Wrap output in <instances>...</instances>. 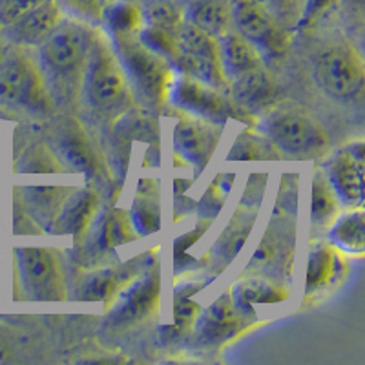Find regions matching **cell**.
Returning <instances> with one entry per match:
<instances>
[{"label": "cell", "mask_w": 365, "mask_h": 365, "mask_svg": "<svg viewBox=\"0 0 365 365\" xmlns=\"http://www.w3.org/2000/svg\"><path fill=\"white\" fill-rule=\"evenodd\" d=\"M93 29L77 17H63L38 44V66L55 104L75 108L81 103L84 68Z\"/></svg>", "instance_id": "cell-1"}, {"label": "cell", "mask_w": 365, "mask_h": 365, "mask_svg": "<svg viewBox=\"0 0 365 365\" xmlns=\"http://www.w3.org/2000/svg\"><path fill=\"white\" fill-rule=\"evenodd\" d=\"M133 88L120 64L112 41L103 29H93L86 68H84L81 101L97 120H113L133 103Z\"/></svg>", "instance_id": "cell-2"}, {"label": "cell", "mask_w": 365, "mask_h": 365, "mask_svg": "<svg viewBox=\"0 0 365 365\" xmlns=\"http://www.w3.org/2000/svg\"><path fill=\"white\" fill-rule=\"evenodd\" d=\"M259 132L276 152L292 159L322 158L329 150L327 132L305 108L294 103L270 106L259 123Z\"/></svg>", "instance_id": "cell-3"}, {"label": "cell", "mask_w": 365, "mask_h": 365, "mask_svg": "<svg viewBox=\"0 0 365 365\" xmlns=\"http://www.w3.org/2000/svg\"><path fill=\"white\" fill-rule=\"evenodd\" d=\"M112 44L128 75L133 93L141 96L150 106L163 108L168 103L172 83L175 79L172 64L154 50H150L139 38V34L112 38Z\"/></svg>", "instance_id": "cell-4"}, {"label": "cell", "mask_w": 365, "mask_h": 365, "mask_svg": "<svg viewBox=\"0 0 365 365\" xmlns=\"http://www.w3.org/2000/svg\"><path fill=\"white\" fill-rule=\"evenodd\" d=\"M0 103L48 115L55 103L38 63L22 51H13L0 61Z\"/></svg>", "instance_id": "cell-5"}, {"label": "cell", "mask_w": 365, "mask_h": 365, "mask_svg": "<svg viewBox=\"0 0 365 365\" xmlns=\"http://www.w3.org/2000/svg\"><path fill=\"white\" fill-rule=\"evenodd\" d=\"M314 75L329 96L351 99L364 88V57L351 42H338L319 51L314 61Z\"/></svg>", "instance_id": "cell-6"}, {"label": "cell", "mask_w": 365, "mask_h": 365, "mask_svg": "<svg viewBox=\"0 0 365 365\" xmlns=\"http://www.w3.org/2000/svg\"><path fill=\"white\" fill-rule=\"evenodd\" d=\"M168 101H172L182 112L192 113V115H197L221 126L225 120L232 119V117L247 120V115L232 103L227 90H220V88L203 83L188 73H175Z\"/></svg>", "instance_id": "cell-7"}, {"label": "cell", "mask_w": 365, "mask_h": 365, "mask_svg": "<svg viewBox=\"0 0 365 365\" xmlns=\"http://www.w3.org/2000/svg\"><path fill=\"white\" fill-rule=\"evenodd\" d=\"M19 274L26 294L38 302H57L66 298V282L58 256L48 247H19Z\"/></svg>", "instance_id": "cell-8"}, {"label": "cell", "mask_w": 365, "mask_h": 365, "mask_svg": "<svg viewBox=\"0 0 365 365\" xmlns=\"http://www.w3.org/2000/svg\"><path fill=\"white\" fill-rule=\"evenodd\" d=\"M178 44L181 57L178 73H188L220 90H228V79L221 63L220 41L188 22H182L178 31Z\"/></svg>", "instance_id": "cell-9"}, {"label": "cell", "mask_w": 365, "mask_h": 365, "mask_svg": "<svg viewBox=\"0 0 365 365\" xmlns=\"http://www.w3.org/2000/svg\"><path fill=\"white\" fill-rule=\"evenodd\" d=\"M232 21L237 34L256 46L263 57H282L291 44V29L254 0H234Z\"/></svg>", "instance_id": "cell-10"}, {"label": "cell", "mask_w": 365, "mask_h": 365, "mask_svg": "<svg viewBox=\"0 0 365 365\" xmlns=\"http://www.w3.org/2000/svg\"><path fill=\"white\" fill-rule=\"evenodd\" d=\"M161 299V272L158 267H152L141 274L128 287H123L115 296V307L110 314V324L113 327H128L141 324L150 318L158 309Z\"/></svg>", "instance_id": "cell-11"}, {"label": "cell", "mask_w": 365, "mask_h": 365, "mask_svg": "<svg viewBox=\"0 0 365 365\" xmlns=\"http://www.w3.org/2000/svg\"><path fill=\"white\" fill-rule=\"evenodd\" d=\"M172 132L175 152L197 172L205 170L221 139V125L182 112Z\"/></svg>", "instance_id": "cell-12"}, {"label": "cell", "mask_w": 365, "mask_h": 365, "mask_svg": "<svg viewBox=\"0 0 365 365\" xmlns=\"http://www.w3.org/2000/svg\"><path fill=\"white\" fill-rule=\"evenodd\" d=\"M247 322L249 312L237 305L232 291H227L200 316L195 340L201 347H221L240 336L247 329Z\"/></svg>", "instance_id": "cell-13"}, {"label": "cell", "mask_w": 365, "mask_h": 365, "mask_svg": "<svg viewBox=\"0 0 365 365\" xmlns=\"http://www.w3.org/2000/svg\"><path fill=\"white\" fill-rule=\"evenodd\" d=\"M325 175L336 192L341 205H345L347 208L361 207L365 175L364 143H351L338 150L331 158V161L325 165Z\"/></svg>", "instance_id": "cell-14"}, {"label": "cell", "mask_w": 365, "mask_h": 365, "mask_svg": "<svg viewBox=\"0 0 365 365\" xmlns=\"http://www.w3.org/2000/svg\"><path fill=\"white\" fill-rule=\"evenodd\" d=\"M276 81L265 66L236 77L228 83V96L247 117L257 115L270 108L276 99Z\"/></svg>", "instance_id": "cell-15"}, {"label": "cell", "mask_w": 365, "mask_h": 365, "mask_svg": "<svg viewBox=\"0 0 365 365\" xmlns=\"http://www.w3.org/2000/svg\"><path fill=\"white\" fill-rule=\"evenodd\" d=\"M347 265L340 250L332 243L319 241L309 250L305 270V294H318L340 279H344Z\"/></svg>", "instance_id": "cell-16"}, {"label": "cell", "mask_w": 365, "mask_h": 365, "mask_svg": "<svg viewBox=\"0 0 365 365\" xmlns=\"http://www.w3.org/2000/svg\"><path fill=\"white\" fill-rule=\"evenodd\" d=\"M97 194L91 190H71L58 210L57 217L51 223L50 232L61 236L81 237L90 228L91 220L97 210Z\"/></svg>", "instance_id": "cell-17"}, {"label": "cell", "mask_w": 365, "mask_h": 365, "mask_svg": "<svg viewBox=\"0 0 365 365\" xmlns=\"http://www.w3.org/2000/svg\"><path fill=\"white\" fill-rule=\"evenodd\" d=\"M63 17L61 2L58 0H46L44 4H41L34 11H29L17 22H13L4 31L9 38H13L19 44L38 46L51 34V29L63 21Z\"/></svg>", "instance_id": "cell-18"}, {"label": "cell", "mask_w": 365, "mask_h": 365, "mask_svg": "<svg viewBox=\"0 0 365 365\" xmlns=\"http://www.w3.org/2000/svg\"><path fill=\"white\" fill-rule=\"evenodd\" d=\"M234 0H185V22L216 41L234 29Z\"/></svg>", "instance_id": "cell-19"}, {"label": "cell", "mask_w": 365, "mask_h": 365, "mask_svg": "<svg viewBox=\"0 0 365 365\" xmlns=\"http://www.w3.org/2000/svg\"><path fill=\"white\" fill-rule=\"evenodd\" d=\"M220 51L228 83L236 77L249 73V71L265 66L263 55L257 51L256 46L250 44L243 35L237 34L236 29H230L225 37L220 38Z\"/></svg>", "instance_id": "cell-20"}, {"label": "cell", "mask_w": 365, "mask_h": 365, "mask_svg": "<svg viewBox=\"0 0 365 365\" xmlns=\"http://www.w3.org/2000/svg\"><path fill=\"white\" fill-rule=\"evenodd\" d=\"M50 132H53L51 135L57 145L55 148L66 158V161L86 172H96L97 159L93 150L90 148V143L75 120H57L51 125Z\"/></svg>", "instance_id": "cell-21"}, {"label": "cell", "mask_w": 365, "mask_h": 365, "mask_svg": "<svg viewBox=\"0 0 365 365\" xmlns=\"http://www.w3.org/2000/svg\"><path fill=\"white\" fill-rule=\"evenodd\" d=\"M329 240L340 252L361 256L365 250V216L361 207L351 208L331 225Z\"/></svg>", "instance_id": "cell-22"}, {"label": "cell", "mask_w": 365, "mask_h": 365, "mask_svg": "<svg viewBox=\"0 0 365 365\" xmlns=\"http://www.w3.org/2000/svg\"><path fill=\"white\" fill-rule=\"evenodd\" d=\"M101 19L112 38L137 35L145 24L141 6L133 0H113L103 9Z\"/></svg>", "instance_id": "cell-23"}, {"label": "cell", "mask_w": 365, "mask_h": 365, "mask_svg": "<svg viewBox=\"0 0 365 365\" xmlns=\"http://www.w3.org/2000/svg\"><path fill=\"white\" fill-rule=\"evenodd\" d=\"M135 237L137 230L133 227L130 214L117 208V210L106 212L101 220L99 227H97L96 245L99 252H108V250L115 249L117 245L128 243Z\"/></svg>", "instance_id": "cell-24"}, {"label": "cell", "mask_w": 365, "mask_h": 365, "mask_svg": "<svg viewBox=\"0 0 365 365\" xmlns=\"http://www.w3.org/2000/svg\"><path fill=\"white\" fill-rule=\"evenodd\" d=\"M340 200L331 187L327 175L316 174L312 179L311 221L316 228H331V225L340 216Z\"/></svg>", "instance_id": "cell-25"}, {"label": "cell", "mask_w": 365, "mask_h": 365, "mask_svg": "<svg viewBox=\"0 0 365 365\" xmlns=\"http://www.w3.org/2000/svg\"><path fill=\"white\" fill-rule=\"evenodd\" d=\"M143 26L178 34L185 22V0H139Z\"/></svg>", "instance_id": "cell-26"}, {"label": "cell", "mask_w": 365, "mask_h": 365, "mask_svg": "<svg viewBox=\"0 0 365 365\" xmlns=\"http://www.w3.org/2000/svg\"><path fill=\"white\" fill-rule=\"evenodd\" d=\"M232 294L237 305L249 312L250 305H254V303H282L283 299H287L289 292H287L285 287L272 283L270 279L250 278L237 283L234 287Z\"/></svg>", "instance_id": "cell-27"}, {"label": "cell", "mask_w": 365, "mask_h": 365, "mask_svg": "<svg viewBox=\"0 0 365 365\" xmlns=\"http://www.w3.org/2000/svg\"><path fill=\"white\" fill-rule=\"evenodd\" d=\"M130 217H132L137 234H143V236L158 232L161 228V210H159V195L155 185L152 190L139 188Z\"/></svg>", "instance_id": "cell-28"}, {"label": "cell", "mask_w": 365, "mask_h": 365, "mask_svg": "<svg viewBox=\"0 0 365 365\" xmlns=\"http://www.w3.org/2000/svg\"><path fill=\"white\" fill-rule=\"evenodd\" d=\"M128 278L126 274H120L117 269L103 270L97 272L90 278H86V283L83 285L81 292H83L84 299H106L115 298L119 291L125 287V279Z\"/></svg>", "instance_id": "cell-29"}, {"label": "cell", "mask_w": 365, "mask_h": 365, "mask_svg": "<svg viewBox=\"0 0 365 365\" xmlns=\"http://www.w3.org/2000/svg\"><path fill=\"white\" fill-rule=\"evenodd\" d=\"M272 150L274 146L267 141L265 137H263V139H257V137L249 135V133H243V135L237 139L236 145L232 146V152H230L228 161H232V159L252 161V159L274 158Z\"/></svg>", "instance_id": "cell-30"}, {"label": "cell", "mask_w": 365, "mask_h": 365, "mask_svg": "<svg viewBox=\"0 0 365 365\" xmlns=\"http://www.w3.org/2000/svg\"><path fill=\"white\" fill-rule=\"evenodd\" d=\"M254 2L272 13L274 17L289 29L296 28V24H298L303 0H254Z\"/></svg>", "instance_id": "cell-31"}, {"label": "cell", "mask_w": 365, "mask_h": 365, "mask_svg": "<svg viewBox=\"0 0 365 365\" xmlns=\"http://www.w3.org/2000/svg\"><path fill=\"white\" fill-rule=\"evenodd\" d=\"M44 2L46 0H0V26L6 29Z\"/></svg>", "instance_id": "cell-32"}, {"label": "cell", "mask_w": 365, "mask_h": 365, "mask_svg": "<svg viewBox=\"0 0 365 365\" xmlns=\"http://www.w3.org/2000/svg\"><path fill=\"white\" fill-rule=\"evenodd\" d=\"M185 292L187 294H181V291H179L178 299L174 303V322L178 327H188L200 316V305L190 299V296L194 294V289H190V292L187 289Z\"/></svg>", "instance_id": "cell-33"}, {"label": "cell", "mask_w": 365, "mask_h": 365, "mask_svg": "<svg viewBox=\"0 0 365 365\" xmlns=\"http://www.w3.org/2000/svg\"><path fill=\"white\" fill-rule=\"evenodd\" d=\"M334 2H336V0H303L302 13H299L296 28L305 29L309 28V26H312L332 4H334Z\"/></svg>", "instance_id": "cell-34"}, {"label": "cell", "mask_w": 365, "mask_h": 365, "mask_svg": "<svg viewBox=\"0 0 365 365\" xmlns=\"http://www.w3.org/2000/svg\"><path fill=\"white\" fill-rule=\"evenodd\" d=\"M70 6H75L79 11L86 13V15H96V17H101V13L110 2L113 0H66Z\"/></svg>", "instance_id": "cell-35"}]
</instances>
